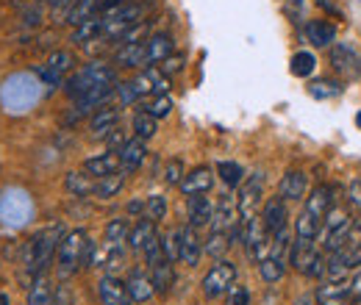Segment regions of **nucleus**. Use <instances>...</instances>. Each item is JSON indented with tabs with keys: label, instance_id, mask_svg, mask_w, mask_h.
I'll return each mask as SVG.
<instances>
[{
	"label": "nucleus",
	"instance_id": "obj_1",
	"mask_svg": "<svg viewBox=\"0 0 361 305\" xmlns=\"http://www.w3.org/2000/svg\"><path fill=\"white\" fill-rule=\"evenodd\" d=\"M94 259V244L90 242L87 230L75 228L70 230L61 244H59V253H56V269H59V278H73L81 266H90Z\"/></svg>",
	"mask_w": 361,
	"mask_h": 305
},
{
	"label": "nucleus",
	"instance_id": "obj_2",
	"mask_svg": "<svg viewBox=\"0 0 361 305\" xmlns=\"http://www.w3.org/2000/svg\"><path fill=\"white\" fill-rule=\"evenodd\" d=\"M64 225L61 222H53L42 230H37L31 236V244H28V259H25V269L31 272V278L37 275H45V269L53 263V256L59 253V244L64 239Z\"/></svg>",
	"mask_w": 361,
	"mask_h": 305
},
{
	"label": "nucleus",
	"instance_id": "obj_3",
	"mask_svg": "<svg viewBox=\"0 0 361 305\" xmlns=\"http://www.w3.org/2000/svg\"><path fill=\"white\" fill-rule=\"evenodd\" d=\"M106 84H117V67L103 61V58H94L90 64H84L81 70H75L67 81H64V94L70 100H78L81 94H87L94 87H106Z\"/></svg>",
	"mask_w": 361,
	"mask_h": 305
},
{
	"label": "nucleus",
	"instance_id": "obj_4",
	"mask_svg": "<svg viewBox=\"0 0 361 305\" xmlns=\"http://www.w3.org/2000/svg\"><path fill=\"white\" fill-rule=\"evenodd\" d=\"M350 228H353V214L345 208V206H334L325 219H322V228L317 233L314 244L328 256V253H336L348 244L350 239Z\"/></svg>",
	"mask_w": 361,
	"mask_h": 305
},
{
	"label": "nucleus",
	"instance_id": "obj_5",
	"mask_svg": "<svg viewBox=\"0 0 361 305\" xmlns=\"http://www.w3.org/2000/svg\"><path fill=\"white\" fill-rule=\"evenodd\" d=\"M150 0H131V3H126V6H120L117 11H111V14H106L103 20H106V28H103V39L106 42H117L126 31H131L134 25L139 23H145V17H147V11H150Z\"/></svg>",
	"mask_w": 361,
	"mask_h": 305
},
{
	"label": "nucleus",
	"instance_id": "obj_6",
	"mask_svg": "<svg viewBox=\"0 0 361 305\" xmlns=\"http://www.w3.org/2000/svg\"><path fill=\"white\" fill-rule=\"evenodd\" d=\"M262 197H264V175L253 173L250 178H245V183L239 186V194H236V208H239V222L242 225L256 214H262L259 211L264 206Z\"/></svg>",
	"mask_w": 361,
	"mask_h": 305
},
{
	"label": "nucleus",
	"instance_id": "obj_7",
	"mask_svg": "<svg viewBox=\"0 0 361 305\" xmlns=\"http://www.w3.org/2000/svg\"><path fill=\"white\" fill-rule=\"evenodd\" d=\"M270 242H272V233L267 230L264 219L262 214H256L253 219L245 222V236H242V247L247 253V259L253 263H259L267 253H270Z\"/></svg>",
	"mask_w": 361,
	"mask_h": 305
},
{
	"label": "nucleus",
	"instance_id": "obj_8",
	"mask_svg": "<svg viewBox=\"0 0 361 305\" xmlns=\"http://www.w3.org/2000/svg\"><path fill=\"white\" fill-rule=\"evenodd\" d=\"M236 275H239V272H236V263L226 261V259L214 261V266L203 275V283H200L206 300H217V297L228 294V289L236 283Z\"/></svg>",
	"mask_w": 361,
	"mask_h": 305
},
{
	"label": "nucleus",
	"instance_id": "obj_9",
	"mask_svg": "<svg viewBox=\"0 0 361 305\" xmlns=\"http://www.w3.org/2000/svg\"><path fill=\"white\" fill-rule=\"evenodd\" d=\"M73 67H75V56L70 50H56L37 73L47 87H64V81L73 75Z\"/></svg>",
	"mask_w": 361,
	"mask_h": 305
},
{
	"label": "nucleus",
	"instance_id": "obj_10",
	"mask_svg": "<svg viewBox=\"0 0 361 305\" xmlns=\"http://www.w3.org/2000/svg\"><path fill=\"white\" fill-rule=\"evenodd\" d=\"M331 70L345 81H356L361 75V56L353 44L342 42L331 47Z\"/></svg>",
	"mask_w": 361,
	"mask_h": 305
},
{
	"label": "nucleus",
	"instance_id": "obj_11",
	"mask_svg": "<svg viewBox=\"0 0 361 305\" xmlns=\"http://www.w3.org/2000/svg\"><path fill=\"white\" fill-rule=\"evenodd\" d=\"M314 297L319 305H348L353 300V283L350 278H322Z\"/></svg>",
	"mask_w": 361,
	"mask_h": 305
},
{
	"label": "nucleus",
	"instance_id": "obj_12",
	"mask_svg": "<svg viewBox=\"0 0 361 305\" xmlns=\"http://www.w3.org/2000/svg\"><path fill=\"white\" fill-rule=\"evenodd\" d=\"M359 269H361V247L345 244L342 250L328 253V269H325V278H348L350 272H359Z\"/></svg>",
	"mask_w": 361,
	"mask_h": 305
},
{
	"label": "nucleus",
	"instance_id": "obj_13",
	"mask_svg": "<svg viewBox=\"0 0 361 305\" xmlns=\"http://www.w3.org/2000/svg\"><path fill=\"white\" fill-rule=\"evenodd\" d=\"M309 173L306 170H286L281 183H278V194L286 203H303L309 197Z\"/></svg>",
	"mask_w": 361,
	"mask_h": 305
},
{
	"label": "nucleus",
	"instance_id": "obj_14",
	"mask_svg": "<svg viewBox=\"0 0 361 305\" xmlns=\"http://www.w3.org/2000/svg\"><path fill=\"white\" fill-rule=\"evenodd\" d=\"M97 300L100 305H134L126 289V280H120L117 275H103L97 280Z\"/></svg>",
	"mask_w": 361,
	"mask_h": 305
},
{
	"label": "nucleus",
	"instance_id": "obj_15",
	"mask_svg": "<svg viewBox=\"0 0 361 305\" xmlns=\"http://www.w3.org/2000/svg\"><path fill=\"white\" fill-rule=\"evenodd\" d=\"M180 194L183 197H197V194H209L214 189V170L209 167H195L183 175L180 180Z\"/></svg>",
	"mask_w": 361,
	"mask_h": 305
},
{
	"label": "nucleus",
	"instance_id": "obj_16",
	"mask_svg": "<svg viewBox=\"0 0 361 305\" xmlns=\"http://www.w3.org/2000/svg\"><path fill=\"white\" fill-rule=\"evenodd\" d=\"M262 219H264V225H267V230H270L272 236L281 233L283 228H289V208H286V200H283L281 194L267 197L264 206H262Z\"/></svg>",
	"mask_w": 361,
	"mask_h": 305
},
{
	"label": "nucleus",
	"instance_id": "obj_17",
	"mask_svg": "<svg viewBox=\"0 0 361 305\" xmlns=\"http://www.w3.org/2000/svg\"><path fill=\"white\" fill-rule=\"evenodd\" d=\"M126 261H128L126 244H109V242H103V250H94V259H92V263L100 266L106 275H117Z\"/></svg>",
	"mask_w": 361,
	"mask_h": 305
},
{
	"label": "nucleus",
	"instance_id": "obj_18",
	"mask_svg": "<svg viewBox=\"0 0 361 305\" xmlns=\"http://www.w3.org/2000/svg\"><path fill=\"white\" fill-rule=\"evenodd\" d=\"M203 259V239L197 236V228L192 225H183L180 228V250H178V261L186 266H197Z\"/></svg>",
	"mask_w": 361,
	"mask_h": 305
},
{
	"label": "nucleus",
	"instance_id": "obj_19",
	"mask_svg": "<svg viewBox=\"0 0 361 305\" xmlns=\"http://www.w3.org/2000/svg\"><path fill=\"white\" fill-rule=\"evenodd\" d=\"M147 158V142L139 139V136H131L126 142V147L120 150V173L126 175H134Z\"/></svg>",
	"mask_w": 361,
	"mask_h": 305
},
{
	"label": "nucleus",
	"instance_id": "obj_20",
	"mask_svg": "<svg viewBox=\"0 0 361 305\" xmlns=\"http://www.w3.org/2000/svg\"><path fill=\"white\" fill-rule=\"evenodd\" d=\"M145 44H147V67H159L164 58H170V56L176 53V39H173V34H167V31L150 34Z\"/></svg>",
	"mask_w": 361,
	"mask_h": 305
},
{
	"label": "nucleus",
	"instance_id": "obj_21",
	"mask_svg": "<svg viewBox=\"0 0 361 305\" xmlns=\"http://www.w3.org/2000/svg\"><path fill=\"white\" fill-rule=\"evenodd\" d=\"M114 67L123 70H145L147 67V44L134 42V44H120L114 53Z\"/></svg>",
	"mask_w": 361,
	"mask_h": 305
},
{
	"label": "nucleus",
	"instance_id": "obj_22",
	"mask_svg": "<svg viewBox=\"0 0 361 305\" xmlns=\"http://www.w3.org/2000/svg\"><path fill=\"white\" fill-rule=\"evenodd\" d=\"M306 31V39L314 44V47H334L336 42V25L328 20V17H314L303 25Z\"/></svg>",
	"mask_w": 361,
	"mask_h": 305
},
{
	"label": "nucleus",
	"instance_id": "obj_23",
	"mask_svg": "<svg viewBox=\"0 0 361 305\" xmlns=\"http://www.w3.org/2000/svg\"><path fill=\"white\" fill-rule=\"evenodd\" d=\"M117 94V84H106V87H94L90 89L87 94H81L75 100V114H90V111H97L103 106H109V100Z\"/></svg>",
	"mask_w": 361,
	"mask_h": 305
},
{
	"label": "nucleus",
	"instance_id": "obj_24",
	"mask_svg": "<svg viewBox=\"0 0 361 305\" xmlns=\"http://www.w3.org/2000/svg\"><path fill=\"white\" fill-rule=\"evenodd\" d=\"M117 125H120V108L117 106H103V108L92 111L90 131L94 139H106Z\"/></svg>",
	"mask_w": 361,
	"mask_h": 305
},
{
	"label": "nucleus",
	"instance_id": "obj_25",
	"mask_svg": "<svg viewBox=\"0 0 361 305\" xmlns=\"http://www.w3.org/2000/svg\"><path fill=\"white\" fill-rule=\"evenodd\" d=\"M186 219L192 228H206L214 219V203L206 194L197 197H186Z\"/></svg>",
	"mask_w": 361,
	"mask_h": 305
},
{
	"label": "nucleus",
	"instance_id": "obj_26",
	"mask_svg": "<svg viewBox=\"0 0 361 305\" xmlns=\"http://www.w3.org/2000/svg\"><path fill=\"white\" fill-rule=\"evenodd\" d=\"M81 170H87L94 180H97V178L117 175L120 173V153H117V150H106V153H100V156H92V158L84 161Z\"/></svg>",
	"mask_w": 361,
	"mask_h": 305
},
{
	"label": "nucleus",
	"instance_id": "obj_27",
	"mask_svg": "<svg viewBox=\"0 0 361 305\" xmlns=\"http://www.w3.org/2000/svg\"><path fill=\"white\" fill-rule=\"evenodd\" d=\"M239 225V208H236V200H231L228 194H223L217 203H214V219L209 225V230H228Z\"/></svg>",
	"mask_w": 361,
	"mask_h": 305
},
{
	"label": "nucleus",
	"instance_id": "obj_28",
	"mask_svg": "<svg viewBox=\"0 0 361 305\" xmlns=\"http://www.w3.org/2000/svg\"><path fill=\"white\" fill-rule=\"evenodd\" d=\"M303 208L309 214H314L317 219H325V214L334 208V189L325 183H317L314 189L309 192V197L303 200Z\"/></svg>",
	"mask_w": 361,
	"mask_h": 305
},
{
	"label": "nucleus",
	"instance_id": "obj_29",
	"mask_svg": "<svg viewBox=\"0 0 361 305\" xmlns=\"http://www.w3.org/2000/svg\"><path fill=\"white\" fill-rule=\"evenodd\" d=\"M126 289H128V294H131L134 303H147L156 294V286L150 280V272H142V269H134L126 278Z\"/></svg>",
	"mask_w": 361,
	"mask_h": 305
},
{
	"label": "nucleus",
	"instance_id": "obj_30",
	"mask_svg": "<svg viewBox=\"0 0 361 305\" xmlns=\"http://www.w3.org/2000/svg\"><path fill=\"white\" fill-rule=\"evenodd\" d=\"M94 178H92L87 170H73V173L64 175V189H67V194H73V197H90L94 194Z\"/></svg>",
	"mask_w": 361,
	"mask_h": 305
},
{
	"label": "nucleus",
	"instance_id": "obj_31",
	"mask_svg": "<svg viewBox=\"0 0 361 305\" xmlns=\"http://www.w3.org/2000/svg\"><path fill=\"white\" fill-rule=\"evenodd\" d=\"M159 236V230H156V222L147 217H142L136 222L134 228H131V236H128V247L134 250V253H142L153 239Z\"/></svg>",
	"mask_w": 361,
	"mask_h": 305
},
{
	"label": "nucleus",
	"instance_id": "obj_32",
	"mask_svg": "<svg viewBox=\"0 0 361 305\" xmlns=\"http://www.w3.org/2000/svg\"><path fill=\"white\" fill-rule=\"evenodd\" d=\"M28 305H56V292L47 280V275H37L28 286V297H25Z\"/></svg>",
	"mask_w": 361,
	"mask_h": 305
},
{
	"label": "nucleus",
	"instance_id": "obj_33",
	"mask_svg": "<svg viewBox=\"0 0 361 305\" xmlns=\"http://www.w3.org/2000/svg\"><path fill=\"white\" fill-rule=\"evenodd\" d=\"M103 28H106L103 14H94V17H90V20H84L81 25H75V31H73V42L75 44L94 42V39H100V37H103Z\"/></svg>",
	"mask_w": 361,
	"mask_h": 305
},
{
	"label": "nucleus",
	"instance_id": "obj_34",
	"mask_svg": "<svg viewBox=\"0 0 361 305\" xmlns=\"http://www.w3.org/2000/svg\"><path fill=\"white\" fill-rule=\"evenodd\" d=\"M150 269V280L156 286V294H167L173 289V280H176V272H173V261L170 259H161L159 263L147 266Z\"/></svg>",
	"mask_w": 361,
	"mask_h": 305
},
{
	"label": "nucleus",
	"instance_id": "obj_35",
	"mask_svg": "<svg viewBox=\"0 0 361 305\" xmlns=\"http://www.w3.org/2000/svg\"><path fill=\"white\" fill-rule=\"evenodd\" d=\"M231 247H233V242H231V233L228 230H209V239L203 242V253L209 259H214V261L226 259V253Z\"/></svg>",
	"mask_w": 361,
	"mask_h": 305
},
{
	"label": "nucleus",
	"instance_id": "obj_36",
	"mask_svg": "<svg viewBox=\"0 0 361 305\" xmlns=\"http://www.w3.org/2000/svg\"><path fill=\"white\" fill-rule=\"evenodd\" d=\"M126 178H128L126 173L109 175V178H97L92 197H97V200H111V197H117V194L123 192V186H126Z\"/></svg>",
	"mask_w": 361,
	"mask_h": 305
},
{
	"label": "nucleus",
	"instance_id": "obj_37",
	"mask_svg": "<svg viewBox=\"0 0 361 305\" xmlns=\"http://www.w3.org/2000/svg\"><path fill=\"white\" fill-rule=\"evenodd\" d=\"M173 108H176V103H173L170 94H153V97H145L142 100V108L139 111H147L156 120H167L173 114Z\"/></svg>",
	"mask_w": 361,
	"mask_h": 305
},
{
	"label": "nucleus",
	"instance_id": "obj_38",
	"mask_svg": "<svg viewBox=\"0 0 361 305\" xmlns=\"http://www.w3.org/2000/svg\"><path fill=\"white\" fill-rule=\"evenodd\" d=\"M131 222L128 217H114L106 222V228H103V239L109 242V244H126L128 242V236H131Z\"/></svg>",
	"mask_w": 361,
	"mask_h": 305
},
{
	"label": "nucleus",
	"instance_id": "obj_39",
	"mask_svg": "<svg viewBox=\"0 0 361 305\" xmlns=\"http://www.w3.org/2000/svg\"><path fill=\"white\" fill-rule=\"evenodd\" d=\"M314 70H317V58L314 53H309V50H298L292 56V61H289V73L295 78H312Z\"/></svg>",
	"mask_w": 361,
	"mask_h": 305
},
{
	"label": "nucleus",
	"instance_id": "obj_40",
	"mask_svg": "<svg viewBox=\"0 0 361 305\" xmlns=\"http://www.w3.org/2000/svg\"><path fill=\"white\" fill-rule=\"evenodd\" d=\"M342 92H345V87L339 81H334V78H317V81L309 84V94L317 97V100H334Z\"/></svg>",
	"mask_w": 361,
	"mask_h": 305
},
{
	"label": "nucleus",
	"instance_id": "obj_41",
	"mask_svg": "<svg viewBox=\"0 0 361 305\" xmlns=\"http://www.w3.org/2000/svg\"><path fill=\"white\" fill-rule=\"evenodd\" d=\"M131 131H134V136H139V139H153L156 136V131H159V120L156 117H150L147 111H136L134 120H131Z\"/></svg>",
	"mask_w": 361,
	"mask_h": 305
},
{
	"label": "nucleus",
	"instance_id": "obj_42",
	"mask_svg": "<svg viewBox=\"0 0 361 305\" xmlns=\"http://www.w3.org/2000/svg\"><path fill=\"white\" fill-rule=\"evenodd\" d=\"M256 266H259V275H262L264 283H278V280H283V275H286V261H278V259H272V256H264Z\"/></svg>",
	"mask_w": 361,
	"mask_h": 305
},
{
	"label": "nucleus",
	"instance_id": "obj_43",
	"mask_svg": "<svg viewBox=\"0 0 361 305\" xmlns=\"http://www.w3.org/2000/svg\"><path fill=\"white\" fill-rule=\"evenodd\" d=\"M217 175H220V180L231 186V189H239L242 183H245V170H242V164H236V161H220L217 164Z\"/></svg>",
	"mask_w": 361,
	"mask_h": 305
},
{
	"label": "nucleus",
	"instance_id": "obj_44",
	"mask_svg": "<svg viewBox=\"0 0 361 305\" xmlns=\"http://www.w3.org/2000/svg\"><path fill=\"white\" fill-rule=\"evenodd\" d=\"M145 217L153 219V222H161L167 217V197L164 194H150L145 200Z\"/></svg>",
	"mask_w": 361,
	"mask_h": 305
},
{
	"label": "nucleus",
	"instance_id": "obj_45",
	"mask_svg": "<svg viewBox=\"0 0 361 305\" xmlns=\"http://www.w3.org/2000/svg\"><path fill=\"white\" fill-rule=\"evenodd\" d=\"M161 247H164V256H167L170 261H173V263L178 261V250H180V228H173V230H167V233L161 236Z\"/></svg>",
	"mask_w": 361,
	"mask_h": 305
},
{
	"label": "nucleus",
	"instance_id": "obj_46",
	"mask_svg": "<svg viewBox=\"0 0 361 305\" xmlns=\"http://www.w3.org/2000/svg\"><path fill=\"white\" fill-rule=\"evenodd\" d=\"M114 97L120 100V108L134 106V103H142V97H139V92H136L134 81H120V84H117V94H114Z\"/></svg>",
	"mask_w": 361,
	"mask_h": 305
},
{
	"label": "nucleus",
	"instance_id": "obj_47",
	"mask_svg": "<svg viewBox=\"0 0 361 305\" xmlns=\"http://www.w3.org/2000/svg\"><path fill=\"white\" fill-rule=\"evenodd\" d=\"M183 175H186L183 161H180V158H170L167 167H164V183H167V186H180Z\"/></svg>",
	"mask_w": 361,
	"mask_h": 305
},
{
	"label": "nucleus",
	"instance_id": "obj_48",
	"mask_svg": "<svg viewBox=\"0 0 361 305\" xmlns=\"http://www.w3.org/2000/svg\"><path fill=\"white\" fill-rule=\"evenodd\" d=\"M183 67H186V56H183V53H173L170 58H164V61L159 64V70H161L167 78H176L178 73H183Z\"/></svg>",
	"mask_w": 361,
	"mask_h": 305
},
{
	"label": "nucleus",
	"instance_id": "obj_49",
	"mask_svg": "<svg viewBox=\"0 0 361 305\" xmlns=\"http://www.w3.org/2000/svg\"><path fill=\"white\" fill-rule=\"evenodd\" d=\"M228 305H250V292L242 283H233L228 289Z\"/></svg>",
	"mask_w": 361,
	"mask_h": 305
},
{
	"label": "nucleus",
	"instance_id": "obj_50",
	"mask_svg": "<svg viewBox=\"0 0 361 305\" xmlns=\"http://www.w3.org/2000/svg\"><path fill=\"white\" fill-rule=\"evenodd\" d=\"M128 139H131V136H128V133H126L123 128H120V125H117V128L109 133L103 142H106V147H109V150H117V153H120V150L126 147V142H128Z\"/></svg>",
	"mask_w": 361,
	"mask_h": 305
},
{
	"label": "nucleus",
	"instance_id": "obj_51",
	"mask_svg": "<svg viewBox=\"0 0 361 305\" xmlns=\"http://www.w3.org/2000/svg\"><path fill=\"white\" fill-rule=\"evenodd\" d=\"M348 203H350L353 211L361 214V180H353V183H350V189H348Z\"/></svg>",
	"mask_w": 361,
	"mask_h": 305
},
{
	"label": "nucleus",
	"instance_id": "obj_52",
	"mask_svg": "<svg viewBox=\"0 0 361 305\" xmlns=\"http://www.w3.org/2000/svg\"><path fill=\"white\" fill-rule=\"evenodd\" d=\"M283 3L289 6V14H295V17H298V14L303 11V3H306V0H283Z\"/></svg>",
	"mask_w": 361,
	"mask_h": 305
},
{
	"label": "nucleus",
	"instance_id": "obj_53",
	"mask_svg": "<svg viewBox=\"0 0 361 305\" xmlns=\"http://www.w3.org/2000/svg\"><path fill=\"white\" fill-rule=\"evenodd\" d=\"M353 283V300H361V269L356 272V278H350Z\"/></svg>",
	"mask_w": 361,
	"mask_h": 305
},
{
	"label": "nucleus",
	"instance_id": "obj_54",
	"mask_svg": "<svg viewBox=\"0 0 361 305\" xmlns=\"http://www.w3.org/2000/svg\"><path fill=\"white\" fill-rule=\"evenodd\" d=\"M75 0H45V6H50V8H70Z\"/></svg>",
	"mask_w": 361,
	"mask_h": 305
},
{
	"label": "nucleus",
	"instance_id": "obj_55",
	"mask_svg": "<svg viewBox=\"0 0 361 305\" xmlns=\"http://www.w3.org/2000/svg\"><path fill=\"white\" fill-rule=\"evenodd\" d=\"M295 305H319V303H317L314 294H300V297L295 300Z\"/></svg>",
	"mask_w": 361,
	"mask_h": 305
},
{
	"label": "nucleus",
	"instance_id": "obj_56",
	"mask_svg": "<svg viewBox=\"0 0 361 305\" xmlns=\"http://www.w3.org/2000/svg\"><path fill=\"white\" fill-rule=\"evenodd\" d=\"M139 211H145V203H142V200H134V203L128 206V214H139Z\"/></svg>",
	"mask_w": 361,
	"mask_h": 305
},
{
	"label": "nucleus",
	"instance_id": "obj_57",
	"mask_svg": "<svg viewBox=\"0 0 361 305\" xmlns=\"http://www.w3.org/2000/svg\"><path fill=\"white\" fill-rule=\"evenodd\" d=\"M317 3H319V6L325 8V11H331V14H336V17H339V8H336V6H331L328 0H317Z\"/></svg>",
	"mask_w": 361,
	"mask_h": 305
},
{
	"label": "nucleus",
	"instance_id": "obj_58",
	"mask_svg": "<svg viewBox=\"0 0 361 305\" xmlns=\"http://www.w3.org/2000/svg\"><path fill=\"white\" fill-rule=\"evenodd\" d=\"M0 305H11L8 303V294H0Z\"/></svg>",
	"mask_w": 361,
	"mask_h": 305
},
{
	"label": "nucleus",
	"instance_id": "obj_59",
	"mask_svg": "<svg viewBox=\"0 0 361 305\" xmlns=\"http://www.w3.org/2000/svg\"><path fill=\"white\" fill-rule=\"evenodd\" d=\"M356 128H361V111L356 114Z\"/></svg>",
	"mask_w": 361,
	"mask_h": 305
},
{
	"label": "nucleus",
	"instance_id": "obj_60",
	"mask_svg": "<svg viewBox=\"0 0 361 305\" xmlns=\"http://www.w3.org/2000/svg\"><path fill=\"white\" fill-rule=\"evenodd\" d=\"M348 305H361V300H350Z\"/></svg>",
	"mask_w": 361,
	"mask_h": 305
}]
</instances>
